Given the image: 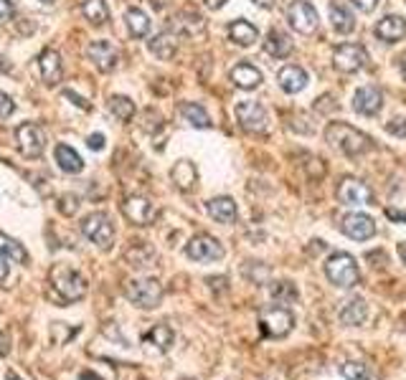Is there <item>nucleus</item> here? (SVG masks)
Instances as JSON below:
<instances>
[{"mask_svg": "<svg viewBox=\"0 0 406 380\" xmlns=\"http://www.w3.org/2000/svg\"><path fill=\"white\" fill-rule=\"evenodd\" d=\"M325 142H330L333 148H338L350 157L363 155V152H368L373 148L368 134L358 132L356 127L345 125V122H330L328 129H325Z\"/></svg>", "mask_w": 406, "mask_h": 380, "instance_id": "nucleus-1", "label": "nucleus"}, {"mask_svg": "<svg viewBox=\"0 0 406 380\" xmlns=\"http://www.w3.org/2000/svg\"><path fill=\"white\" fill-rule=\"evenodd\" d=\"M49 284L63 302H79V299H84V294H87V279L79 274L77 269L66 267V264L51 267Z\"/></svg>", "mask_w": 406, "mask_h": 380, "instance_id": "nucleus-2", "label": "nucleus"}, {"mask_svg": "<svg viewBox=\"0 0 406 380\" xmlns=\"http://www.w3.org/2000/svg\"><path fill=\"white\" fill-rule=\"evenodd\" d=\"M325 274H328V279L336 284V287H343V289L356 287L358 279H361V271H358L356 259L345 251L333 253V256L325 261Z\"/></svg>", "mask_w": 406, "mask_h": 380, "instance_id": "nucleus-3", "label": "nucleus"}, {"mask_svg": "<svg viewBox=\"0 0 406 380\" xmlns=\"http://www.w3.org/2000/svg\"><path fill=\"white\" fill-rule=\"evenodd\" d=\"M260 324L262 332L269 335V338H285L292 332L294 315L285 307V304H269L260 312Z\"/></svg>", "mask_w": 406, "mask_h": 380, "instance_id": "nucleus-4", "label": "nucleus"}, {"mask_svg": "<svg viewBox=\"0 0 406 380\" xmlns=\"http://www.w3.org/2000/svg\"><path fill=\"white\" fill-rule=\"evenodd\" d=\"M82 233L97 248H112L114 244V225L107 213H91L82 221Z\"/></svg>", "mask_w": 406, "mask_h": 380, "instance_id": "nucleus-5", "label": "nucleus"}, {"mask_svg": "<svg viewBox=\"0 0 406 380\" xmlns=\"http://www.w3.org/2000/svg\"><path fill=\"white\" fill-rule=\"evenodd\" d=\"M127 299L140 310H155L163 299V287L155 279H137L125 287Z\"/></svg>", "mask_w": 406, "mask_h": 380, "instance_id": "nucleus-6", "label": "nucleus"}, {"mask_svg": "<svg viewBox=\"0 0 406 380\" xmlns=\"http://www.w3.org/2000/svg\"><path fill=\"white\" fill-rule=\"evenodd\" d=\"M15 140H18V150L26 157H41L43 150H46V132L36 122H23L15 129Z\"/></svg>", "mask_w": 406, "mask_h": 380, "instance_id": "nucleus-7", "label": "nucleus"}, {"mask_svg": "<svg viewBox=\"0 0 406 380\" xmlns=\"http://www.w3.org/2000/svg\"><path fill=\"white\" fill-rule=\"evenodd\" d=\"M287 21L297 33L313 35L317 31V26H320V15H317V10L310 3L294 0L292 6L287 8Z\"/></svg>", "mask_w": 406, "mask_h": 380, "instance_id": "nucleus-8", "label": "nucleus"}, {"mask_svg": "<svg viewBox=\"0 0 406 380\" xmlns=\"http://www.w3.org/2000/svg\"><path fill=\"white\" fill-rule=\"evenodd\" d=\"M236 120L239 125L244 127L246 132H266V122H269V117H266V109L260 104V102H252V99H244V102H239L236 104Z\"/></svg>", "mask_w": 406, "mask_h": 380, "instance_id": "nucleus-9", "label": "nucleus"}, {"mask_svg": "<svg viewBox=\"0 0 406 380\" xmlns=\"http://www.w3.org/2000/svg\"><path fill=\"white\" fill-rule=\"evenodd\" d=\"M368 61V54H366L363 46H358V43H343V46H338L336 54H333V63H336L338 71H343V74H356L361 71Z\"/></svg>", "mask_w": 406, "mask_h": 380, "instance_id": "nucleus-10", "label": "nucleus"}, {"mask_svg": "<svg viewBox=\"0 0 406 380\" xmlns=\"http://www.w3.org/2000/svg\"><path fill=\"white\" fill-rule=\"evenodd\" d=\"M186 256L193 261H201V264H211V261H218L224 256V246L218 244L213 236L209 233H201L196 239L188 241V246H186Z\"/></svg>", "mask_w": 406, "mask_h": 380, "instance_id": "nucleus-11", "label": "nucleus"}, {"mask_svg": "<svg viewBox=\"0 0 406 380\" xmlns=\"http://www.w3.org/2000/svg\"><path fill=\"white\" fill-rule=\"evenodd\" d=\"M87 56H89V61L94 63L99 71H114L119 61V51L112 41L97 38V41H91L89 46H87Z\"/></svg>", "mask_w": 406, "mask_h": 380, "instance_id": "nucleus-12", "label": "nucleus"}, {"mask_svg": "<svg viewBox=\"0 0 406 380\" xmlns=\"http://www.w3.org/2000/svg\"><path fill=\"white\" fill-rule=\"evenodd\" d=\"M122 213L127 216V221L135 225H147L153 223L155 216H158V208H155V203L150 200V198L145 196H130L122 203Z\"/></svg>", "mask_w": 406, "mask_h": 380, "instance_id": "nucleus-13", "label": "nucleus"}, {"mask_svg": "<svg viewBox=\"0 0 406 380\" xmlns=\"http://www.w3.org/2000/svg\"><path fill=\"white\" fill-rule=\"evenodd\" d=\"M340 231L353 241H366L376 236V223H373L371 216L366 213H348L343 221H340Z\"/></svg>", "mask_w": 406, "mask_h": 380, "instance_id": "nucleus-14", "label": "nucleus"}, {"mask_svg": "<svg viewBox=\"0 0 406 380\" xmlns=\"http://www.w3.org/2000/svg\"><path fill=\"white\" fill-rule=\"evenodd\" d=\"M381 106H384V94L378 86H361L353 97V109L358 114H363V117H373V114L381 112Z\"/></svg>", "mask_w": 406, "mask_h": 380, "instance_id": "nucleus-15", "label": "nucleus"}, {"mask_svg": "<svg viewBox=\"0 0 406 380\" xmlns=\"http://www.w3.org/2000/svg\"><path fill=\"white\" fill-rule=\"evenodd\" d=\"M38 71H41L43 84L57 86L63 77V63H61V56H59V51L54 49L41 51V56H38Z\"/></svg>", "mask_w": 406, "mask_h": 380, "instance_id": "nucleus-16", "label": "nucleus"}, {"mask_svg": "<svg viewBox=\"0 0 406 380\" xmlns=\"http://www.w3.org/2000/svg\"><path fill=\"white\" fill-rule=\"evenodd\" d=\"M338 198H340V203L343 205H368L373 196H371V188L366 183L348 177V180H343L340 188H338Z\"/></svg>", "mask_w": 406, "mask_h": 380, "instance_id": "nucleus-17", "label": "nucleus"}, {"mask_svg": "<svg viewBox=\"0 0 406 380\" xmlns=\"http://www.w3.org/2000/svg\"><path fill=\"white\" fill-rule=\"evenodd\" d=\"M376 35L386 43H396L406 35V18L404 15H386L376 23Z\"/></svg>", "mask_w": 406, "mask_h": 380, "instance_id": "nucleus-18", "label": "nucleus"}, {"mask_svg": "<svg viewBox=\"0 0 406 380\" xmlns=\"http://www.w3.org/2000/svg\"><path fill=\"white\" fill-rule=\"evenodd\" d=\"M277 84H280L287 94H297L308 86V74H305L302 66L290 63V66H282L280 69V74H277Z\"/></svg>", "mask_w": 406, "mask_h": 380, "instance_id": "nucleus-19", "label": "nucleus"}, {"mask_svg": "<svg viewBox=\"0 0 406 380\" xmlns=\"http://www.w3.org/2000/svg\"><path fill=\"white\" fill-rule=\"evenodd\" d=\"M147 49H150L153 56L160 58V61H170L175 56V51H178V35L173 31H163V33L153 35L147 41Z\"/></svg>", "mask_w": 406, "mask_h": 380, "instance_id": "nucleus-20", "label": "nucleus"}, {"mask_svg": "<svg viewBox=\"0 0 406 380\" xmlns=\"http://www.w3.org/2000/svg\"><path fill=\"white\" fill-rule=\"evenodd\" d=\"M232 81L234 86H239V89H257V86L262 84V71L257 69V66H252V63H236L232 69Z\"/></svg>", "mask_w": 406, "mask_h": 380, "instance_id": "nucleus-21", "label": "nucleus"}, {"mask_svg": "<svg viewBox=\"0 0 406 380\" xmlns=\"http://www.w3.org/2000/svg\"><path fill=\"white\" fill-rule=\"evenodd\" d=\"M292 49H294V43L290 41V35L285 33V31L272 29L269 33H266L264 51L269 54V56H274V58H287L290 54H292Z\"/></svg>", "mask_w": 406, "mask_h": 380, "instance_id": "nucleus-22", "label": "nucleus"}, {"mask_svg": "<svg viewBox=\"0 0 406 380\" xmlns=\"http://www.w3.org/2000/svg\"><path fill=\"white\" fill-rule=\"evenodd\" d=\"M206 211H209L211 219L218 221V223H234V221H236V203L226 196L209 200V203H206Z\"/></svg>", "mask_w": 406, "mask_h": 380, "instance_id": "nucleus-23", "label": "nucleus"}, {"mask_svg": "<svg viewBox=\"0 0 406 380\" xmlns=\"http://www.w3.org/2000/svg\"><path fill=\"white\" fill-rule=\"evenodd\" d=\"M54 157H57L59 168H61L63 173H69V175H79V173L84 170V160H82L77 150L69 148V145H57Z\"/></svg>", "mask_w": 406, "mask_h": 380, "instance_id": "nucleus-24", "label": "nucleus"}, {"mask_svg": "<svg viewBox=\"0 0 406 380\" xmlns=\"http://www.w3.org/2000/svg\"><path fill=\"white\" fill-rule=\"evenodd\" d=\"M125 23H127V31H130L133 38H145V35L150 33V26H153L150 15H147L145 10H140V8H127Z\"/></svg>", "mask_w": 406, "mask_h": 380, "instance_id": "nucleus-25", "label": "nucleus"}, {"mask_svg": "<svg viewBox=\"0 0 406 380\" xmlns=\"http://www.w3.org/2000/svg\"><path fill=\"white\" fill-rule=\"evenodd\" d=\"M170 177H173V183L181 190H190L196 185V177H198L196 165L190 160H178L173 165V170H170Z\"/></svg>", "mask_w": 406, "mask_h": 380, "instance_id": "nucleus-26", "label": "nucleus"}, {"mask_svg": "<svg viewBox=\"0 0 406 380\" xmlns=\"http://www.w3.org/2000/svg\"><path fill=\"white\" fill-rule=\"evenodd\" d=\"M229 38H232L236 46H252L260 38V31L257 26H252L249 21H234L229 26Z\"/></svg>", "mask_w": 406, "mask_h": 380, "instance_id": "nucleus-27", "label": "nucleus"}, {"mask_svg": "<svg viewBox=\"0 0 406 380\" xmlns=\"http://www.w3.org/2000/svg\"><path fill=\"white\" fill-rule=\"evenodd\" d=\"M181 114H183V120L188 122L190 127H198V129H209L211 127L209 112H206L201 104H196V102H183Z\"/></svg>", "mask_w": 406, "mask_h": 380, "instance_id": "nucleus-28", "label": "nucleus"}, {"mask_svg": "<svg viewBox=\"0 0 406 380\" xmlns=\"http://www.w3.org/2000/svg\"><path fill=\"white\" fill-rule=\"evenodd\" d=\"M82 13L91 26H102V23L110 21V8H107V0H84L82 3Z\"/></svg>", "mask_w": 406, "mask_h": 380, "instance_id": "nucleus-29", "label": "nucleus"}, {"mask_svg": "<svg viewBox=\"0 0 406 380\" xmlns=\"http://www.w3.org/2000/svg\"><path fill=\"white\" fill-rule=\"evenodd\" d=\"M330 21H333V29L338 31V33H350V31L356 29V18H353V13H350L345 6H330Z\"/></svg>", "mask_w": 406, "mask_h": 380, "instance_id": "nucleus-30", "label": "nucleus"}, {"mask_svg": "<svg viewBox=\"0 0 406 380\" xmlns=\"http://www.w3.org/2000/svg\"><path fill=\"white\" fill-rule=\"evenodd\" d=\"M338 317H340V322L345 327H356V324H361L366 319V302L363 299H350L343 310L338 312Z\"/></svg>", "mask_w": 406, "mask_h": 380, "instance_id": "nucleus-31", "label": "nucleus"}, {"mask_svg": "<svg viewBox=\"0 0 406 380\" xmlns=\"http://www.w3.org/2000/svg\"><path fill=\"white\" fill-rule=\"evenodd\" d=\"M145 342H150L155 350L168 352L170 345H173V330H170L168 324H155L153 330L145 335Z\"/></svg>", "mask_w": 406, "mask_h": 380, "instance_id": "nucleus-32", "label": "nucleus"}, {"mask_svg": "<svg viewBox=\"0 0 406 380\" xmlns=\"http://www.w3.org/2000/svg\"><path fill=\"white\" fill-rule=\"evenodd\" d=\"M107 106H110V112H112V117H117L119 122H130V120L135 117V102H133L130 97L114 94V97H110Z\"/></svg>", "mask_w": 406, "mask_h": 380, "instance_id": "nucleus-33", "label": "nucleus"}, {"mask_svg": "<svg viewBox=\"0 0 406 380\" xmlns=\"http://www.w3.org/2000/svg\"><path fill=\"white\" fill-rule=\"evenodd\" d=\"M203 18L198 13H193V10H183V13H178L173 18V29L175 31H183V33H188V35H193V33H198V31H203Z\"/></svg>", "mask_w": 406, "mask_h": 380, "instance_id": "nucleus-34", "label": "nucleus"}, {"mask_svg": "<svg viewBox=\"0 0 406 380\" xmlns=\"http://www.w3.org/2000/svg\"><path fill=\"white\" fill-rule=\"evenodd\" d=\"M0 251L6 253L10 261H15V264H26V261H29V253H26L23 244H18L15 239L6 236L3 231H0Z\"/></svg>", "mask_w": 406, "mask_h": 380, "instance_id": "nucleus-35", "label": "nucleus"}, {"mask_svg": "<svg viewBox=\"0 0 406 380\" xmlns=\"http://www.w3.org/2000/svg\"><path fill=\"white\" fill-rule=\"evenodd\" d=\"M343 378L345 380H371V373L363 363H345L343 365Z\"/></svg>", "mask_w": 406, "mask_h": 380, "instance_id": "nucleus-36", "label": "nucleus"}, {"mask_svg": "<svg viewBox=\"0 0 406 380\" xmlns=\"http://www.w3.org/2000/svg\"><path fill=\"white\" fill-rule=\"evenodd\" d=\"M386 132L393 134V137H404L406 140V117H396V120L389 122V125H386Z\"/></svg>", "mask_w": 406, "mask_h": 380, "instance_id": "nucleus-37", "label": "nucleus"}, {"mask_svg": "<svg viewBox=\"0 0 406 380\" xmlns=\"http://www.w3.org/2000/svg\"><path fill=\"white\" fill-rule=\"evenodd\" d=\"M272 294L277 296V302L282 304V299H285V296H287V299H294V296H297V292H294V289H290V282H280L277 287H272Z\"/></svg>", "mask_w": 406, "mask_h": 380, "instance_id": "nucleus-38", "label": "nucleus"}, {"mask_svg": "<svg viewBox=\"0 0 406 380\" xmlns=\"http://www.w3.org/2000/svg\"><path fill=\"white\" fill-rule=\"evenodd\" d=\"M13 112H15L13 99L8 97L6 92H0V120H6V117H10Z\"/></svg>", "mask_w": 406, "mask_h": 380, "instance_id": "nucleus-39", "label": "nucleus"}, {"mask_svg": "<svg viewBox=\"0 0 406 380\" xmlns=\"http://www.w3.org/2000/svg\"><path fill=\"white\" fill-rule=\"evenodd\" d=\"M13 13H15L13 0H0V21H8V18H13Z\"/></svg>", "mask_w": 406, "mask_h": 380, "instance_id": "nucleus-40", "label": "nucleus"}, {"mask_svg": "<svg viewBox=\"0 0 406 380\" xmlns=\"http://www.w3.org/2000/svg\"><path fill=\"white\" fill-rule=\"evenodd\" d=\"M59 208H61V213H66V216H71V213H74V211H77V208H79L77 198H74V196L61 198V205H59Z\"/></svg>", "mask_w": 406, "mask_h": 380, "instance_id": "nucleus-41", "label": "nucleus"}, {"mask_svg": "<svg viewBox=\"0 0 406 380\" xmlns=\"http://www.w3.org/2000/svg\"><path fill=\"white\" fill-rule=\"evenodd\" d=\"M87 148L89 150H102L105 148V134H99V132L89 134V137H87Z\"/></svg>", "mask_w": 406, "mask_h": 380, "instance_id": "nucleus-42", "label": "nucleus"}, {"mask_svg": "<svg viewBox=\"0 0 406 380\" xmlns=\"http://www.w3.org/2000/svg\"><path fill=\"white\" fill-rule=\"evenodd\" d=\"M378 3H381V0H353V6H356L358 10H363V13H371Z\"/></svg>", "mask_w": 406, "mask_h": 380, "instance_id": "nucleus-43", "label": "nucleus"}, {"mask_svg": "<svg viewBox=\"0 0 406 380\" xmlns=\"http://www.w3.org/2000/svg\"><path fill=\"white\" fill-rule=\"evenodd\" d=\"M8 352H10V338L6 332H0V358H6Z\"/></svg>", "mask_w": 406, "mask_h": 380, "instance_id": "nucleus-44", "label": "nucleus"}, {"mask_svg": "<svg viewBox=\"0 0 406 380\" xmlns=\"http://www.w3.org/2000/svg\"><path fill=\"white\" fill-rule=\"evenodd\" d=\"M63 97L74 99V104H77V106H82V109H89V102H84V99H82V97H77V94L71 92V89H66V92H63Z\"/></svg>", "mask_w": 406, "mask_h": 380, "instance_id": "nucleus-45", "label": "nucleus"}, {"mask_svg": "<svg viewBox=\"0 0 406 380\" xmlns=\"http://www.w3.org/2000/svg\"><path fill=\"white\" fill-rule=\"evenodd\" d=\"M226 0H203V6L209 8V10H218V8H224Z\"/></svg>", "mask_w": 406, "mask_h": 380, "instance_id": "nucleus-46", "label": "nucleus"}, {"mask_svg": "<svg viewBox=\"0 0 406 380\" xmlns=\"http://www.w3.org/2000/svg\"><path fill=\"white\" fill-rule=\"evenodd\" d=\"M6 279H8V264H6V259L0 256V284L6 282Z\"/></svg>", "mask_w": 406, "mask_h": 380, "instance_id": "nucleus-47", "label": "nucleus"}, {"mask_svg": "<svg viewBox=\"0 0 406 380\" xmlns=\"http://www.w3.org/2000/svg\"><path fill=\"white\" fill-rule=\"evenodd\" d=\"M79 380H102V378H99V375H94L89 370V373H82V375H79Z\"/></svg>", "mask_w": 406, "mask_h": 380, "instance_id": "nucleus-48", "label": "nucleus"}, {"mask_svg": "<svg viewBox=\"0 0 406 380\" xmlns=\"http://www.w3.org/2000/svg\"><path fill=\"white\" fill-rule=\"evenodd\" d=\"M399 69H401V77H404V81H406V54L399 58Z\"/></svg>", "mask_w": 406, "mask_h": 380, "instance_id": "nucleus-49", "label": "nucleus"}, {"mask_svg": "<svg viewBox=\"0 0 406 380\" xmlns=\"http://www.w3.org/2000/svg\"><path fill=\"white\" fill-rule=\"evenodd\" d=\"M252 3H257V6H262V8H272L274 6V0H252Z\"/></svg>", "mask_w": 406, "mask_h": 380, "instance_id": "nucleus-50", "label": "nucleus"}, {"mask_svg": "<svg viewBox=\"0 0 406 380\" xmlns=\"http://www.w3.org/2000/svg\"><path fill=\"white\" fill-rule=\"evenodd\" d=\"M389 216H391V219H396V221H406V213H399V211H389Z\"/></svg>", "mask_w": 406, "mask_h": 380, "instance_id": "nucleus-51", "label": "nucleus"}, {"mask_svg": "<svg viewBox=\"0 0 406 380\" xmlns=\"http://www.w3.org/2000/svg\"><path fill=\"white\" fill-rule=\"evenodd\" d=\"M399 253H401V259H404V264H406V244H404V246L399 248Z\"/></svg>", "mask_w": 406, "mask_h": 380, "instance_id": "nucleus-52", "label": "nucleus"}, {"mask_svg": "<svg viewBox=\"0 0 406 380\" xmlns=\"http://www.w3.org/2000/svg\"><path fill=\"white\" fill-rule=\"evenodd\" d=\"M41 3H49V6H51V3H54V0H41Z\"/></svg>", "mask_w": 406, "mask_h": 380, "instance_id": "nucleus-53", "label": "nucleus"}]
</instances>
